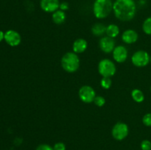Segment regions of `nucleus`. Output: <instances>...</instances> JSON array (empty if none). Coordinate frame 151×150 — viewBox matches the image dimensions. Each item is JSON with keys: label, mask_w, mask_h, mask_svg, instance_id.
Wrapping results in <instances>:
<instances>
[{"label": "nucleus", "mask_w": 151, "mask_h": 150, "mask_svg": "<svg viewBox=\"0 0 151 150\" xmlns=\"http://www.w3.org/2000/svg\"><path fill=\"white\" fill-rule=\"evenodd\" d=\"M131 96L132 99L137 103L142 102L145 99V95L142 91L139 89L133 90L131 92Z\"/></svg>", "instance_id": "obj_17"}, {"label": "nucleus", "mask_w": 151, "mask_h": 150, "mask_svg": "<svg viewBox=\"0 0 151 150\" xmlns=\"http://www.w3.org/2000/svg\"><path fill=\"white\" fill-rule=\"evenodd\" d=\"M61 66L64 71L73 73L78 71L80 67V59L75 52H67L61 59Z\"/></svg>", "instance_id": "obj_3"}, {"label": "nucleus", "mask_w": 151, "mask_h": 150, "mask_svg": "<svg viewBox=\"0 0 151 150\" xmlns=\"http://www.w3.org/2000/svg\"><path fill=\"white\" fill-rule=\"evenodd\" d=\"M3 39H4V33L2 31L0 30V42H1Z\"/></svg>", "instance_id": "obj_26"}, {"label": "nucleus", "mask_w": 151, "mask_h": 150, "mask_svg": "<svg viewBox=\"0 0 151 150\" xmlns=\"http://www.w3.org/2000/svg\"><path fill=\"white\" fill-rule=\"evenodd\" d=\"M142 122L145 126H151V113H147L143 116Z\"/></svg>", "instance_id": "obj_22"}, {"label": "nucleus", "mask_w": 151, "mask_h": 150, "mask_svg": "<svg viewBox=\"0 0 151 150\" xmlns=\"http://www.w3.org/2000/svg\"><path fill=\"white\" fill-rule=\"evenodd\" d=\"M4 40L8 45L11 46H17L20 44L22 38L19 32L10 29L4 33Z\"/></svg>", "instance_id": "obj_8"}, {"label": "nucleus", "mask_w": 151, "mask_h": 150, "mask_svg": "<svg viewBox=\"0 0 151 150\" xmlns=\"http://www.w3.org/2000/svg\"><path fill=\"white\" fill-rule=\"evenodd\" d=\"M79 97L83 102L91 103L94 101L96 97L95 91L89 85H84L80 88Z\"/></svg>", "instance_id": "obj_7"}, {"label": "nucleus", "mask_w": 151, "mask_h": 150, "mask_svg": "<svg viewBox=\"0 0 151 150\" xmlns=\"http://www.w3.org/2000/svg\"><path fill=\"white\" fill-rule=\"evenodd\" d=\"M54 150H66V145L62 142H58L53 146Z\"/></svg>", "instance_id": "obj_24"}, {"label": "nucleus", "mask_w": 151, "mask_h": 150, "mask_svg": "<svg viewBox=\"0 0 151 150\" xmlns=\"http://www.w3.org/2000/svg\"><path fill=\"white\" fill-rule=\"evenodd\" d=\"M113 57L117 63H124L128 57V50L123 46H117L113 51Z\"/></svg>", "instance_id": "obj_11"}, {"label": "nucleus", "mask_w": 151, "mask_h": 150, "mask_svg": "<svg viewBox=\"0 0 151 150\" xmlns=\"http://www.w3.org/2000/svg\"><path fill=\"white\" fill-rule=\"evenodd\" d=\"M111 0H95L93 5V13L97 19H103L108 17L113 10Z\"/></svg>", "instance_id": "obj_2"}, {"label": "nucleus", "mask_w": 151, "mask_h": 150, "mask_svg": "<svg viewBox=\"0 0 151 150\" xmlns=\"http://www.w3.org/2000/svg\"><path fill=\"white\" fill-rule=\"evenodd\" d=\"M106 26L104 24L100 23L95 24L91 28V32L93 35L95 36H101L106 32Z\"/></svg>", "instance_id": "obj_15"}, {"label": "nucleus", "mask_w": 151, "mask_h": 150, "mask_svg": "<svg viewBox=\"0 0 151 150\" xmlns=\"http://www.w3.org/2000/svg\"><path fill=\"white\" fill-rule=\"evenodd\" d=\"M142 29L147 35H151V17L145 19L142 25Z\"/></svg>", "instance_id": "obj_18"}, {"label": "nucleus", "mask_w": 151, "mask_h": 150, "mask_svg": "<svg viewBox=\"0 0 151 150\" xmlns=\"http://www.w3.org/2000/svg\"><path fill=\"white\" fill-rule=\"evenodd\" d=\"M132 63L137 67H145L150 61V57L148 53L143 50L137 51L131 57Z\"/></svg>", "instance_id": "obj_5"}, {"label": "nucleus", "mask_w": 151, "mask_h": 150, "mask_svg": "<svg viewBox=\"0 0 151 150\" xmlns=\"http://www.w3.org/2000/svg\"><path fill=\"white\" fill-rule=\"evenodd\" d=\"M150 63H151V57H150Z\"/></svg>", "instance_id": "obj_27"}, {"label": "nucleus", "mask_w": 151, "mask_h": 150, "mask_svg": "<svg viewBox=\"0 0 151 150\" xmlns=\"http://www.w3.org/2000/svg\"><path fill=\"white\" fill-rule=\"evenodd\" d=\"M113 11L119 20L128 21L135 16L137 6L134 0H116L113 4Z\"/></svg>", "instance_id": "obj_1"}, {"label": "nucleus", "mask_w": 151, "mask_h": 150, "mask_svg": "<svg viewBox=\"0 0 151 150\" xmlns=\"http://www.w3.org/2000/svg\"><path fill=\"white\" fill-rule=\"evenodd\" d=\"M98 71L103 77H111L116 74V68L111 60L103 59L99 63Z\"/></svg>", "instance_id": "obj_4"}, {"label": "nucleus", "mask_w": 151, "mask_h": 150, "mask_svg": "<svg viewBox=\"0 0 151 150\" xmlns=\"http://www.w3.org/2000/svg\"><path fill=\"white\" fill-rule=\"evenodd\" d=\"M35 150H54L53 149V147H52L51 146H50L49 144H40L37 146L36 149Z\"/></svg>", "instance_id": "obj_23"}, {"label": "nucleus", "mask_w": 151, "mask_h": 150, "mask_svg": "<svg viewBox=\"0 0 151 150\" xmlns=\"http://www.w3.org/2000/svg\"><path fill=\"white\" fill-rule=\"evenodd\" d=\"M59 0H41L40 5L41 9L47 13H54L60 7Z\"/></svg>", "instance_id": "obj_9"}, {"label": "nucleus", "mask_w": 151, "mask_h": 150, "mask_svg": "<svg viewBox=\"0 0 151 150\" xmlns=\"http://www.w3.org/2000/svg\"><path fill=\"white\" fill-rule=\"evenodd\" d=\"M122 39L125 44H134L138 40V34L133 29H127L122 34Z\"/></svg>", "instance_id": "obj_12"}, {"label": "nucleus", "mask_w": 151, "mask_h": 150, "mask_svg": "<svg viewBox=\"0 0 151 150\" xmlns=\"http://www.w3.org/2000/svg\"><path fill=\"white\" fill-rule=\"evenodd\" d=\"M111 84L112 82L110 77H103V79H101V82H100L102 88H104V89H109L111 86Z\"/></svg>", "instance_id": "obj_19"}, {"label": "nucleus", "mask_w": 151, "mask_h": 150, "mask_svg": "<svg viewBox=\"0 0 151 150\" xmlns=\"http://www.w3.org/2000/svg\"><path fill=\"white\" fill-rule=\"evenodd\" d=\"M129 129L126 124L123 122H118L113 126L111 130L112 136L117 141H122L128 135Z\"/></svg>", "instance_id": "obj_6"}, {"label": "nucleus", "mask_w": 151, "mask_h": 150, "mask_svg": "<svg viewBox=\"0 0 151 150\" xmlns=\"http://www.w3.org/2000/svg\"><path fill=\"white\" fill-rule=\"evenodd\" d=\"M99 45H100V49L103 52L111 53L114 51L115 48V41L113 38L109 36L103 37L100 39Z\"/></svg>", "instance_id": "obj_10"}, {"label": "nucleus", "mask_w": 151, "mask_h": 150, "mask_svg": "<svg viewBox=\"0 0 151 150\" xmlns=\"http://www.w3.org/2000/svg\"><path fill=\"white\" fill-rule=\"evenodd\" d=\"M59 8H60L61 10H63V11H65V10L69 9V4H68L67 2H66V1L60 3V7H59Z\"/></svg>", "instance_id": "obj_25"}, {"label": "nucleus", "mask_w": 151, "mask_h": 150, "mask_svg": "<svg viewBox=\"0 0 151 150\" xmlns=\"http://www.w3.org/2000/svg\"><path fill=\"white\" fill-rule=\"evenodd\" d=\"M66 20V13L61 10H58L52 14V21L56 24H61Z\"/></svg>", "instance_id": "obj_14"}, {"label": "nucleus", "mask_w": 151, "mask_h": 150, "mask_svg": "<svg viewBox=\"0 0 151 150\" xmlns=\"http://www.w3.org/2000/svg\"><path fill=\"white\" fill-rule=\"evenodd\" d=\"M94 102L97 107H103L105 104V103H106V99H104V97L99 96L95 97V99L94 100Z\"/></svg>", "instance_id": "obj_20"}, {"label": "nucleus", "mask_w": 151, "mask_h": 150, "mask_svg": "<svg viewBox=\"0 0 151 150\" xmlns=\"http://www.w3.org/2000/svg\"><path fill=\"white\" fill-rule=\"evenodd\" d=\"M106 33L107 36L110 37V38H114L119 35V29L117 25L116 24H110L108 26H106Z\"/></svg>", "instance_id": "obj_16"}, {"label": "nucleus", "mask_w": 151, "mask_h": 150, "mask_svg": "<svg viewBox=\"0 0 151 150\" xmlns=\"http://www.w3.org/2000/svg\"><path fill=\"white\" fill-rule=\"evenodd\" d=\"M142 150H151V142L149 140H144L141 143Z\"/></svg>", "instance_id": "obj_21"}, {"label": "nucleus", "mask_w": 151, "mask_h": 150, "mask_svg": "<svg viewBox=\"0 0 151 150\" xmlns=\"http://www.w3.org/2000/svg\"><path fill=\"white\" fill-rule=\"evenodd\" d=\"M87 46H88V44L85 39L78 38L74 42L72 49H73L74 52L76 54H79V53L84 52L86 50Z\"/></svg>", "instance_id": "obj_13"}, {"label": "nucleus", "mask_w": 151, "mask_h": 150, "mask_svg": "<svg viewBox=\"0 0 151 150\" xmlns=\"http://www.w3.org/2000/svg\"><path fill=\"white\" fill-rule=\"evenodd\" d=\"M150 91H151V87H150Z\"/></svg>", "instance_id": "obj_28"}]
</instances>
